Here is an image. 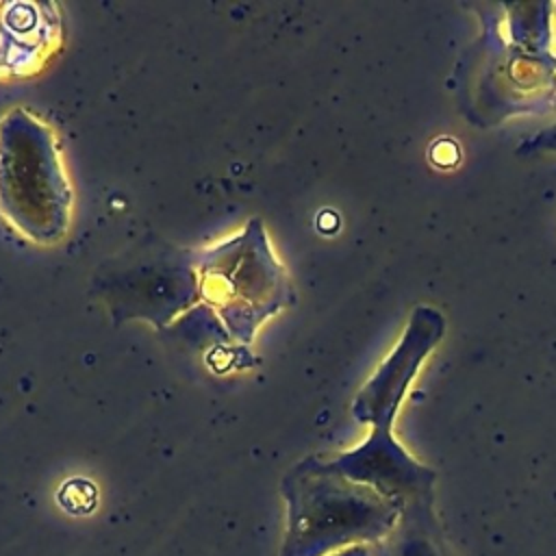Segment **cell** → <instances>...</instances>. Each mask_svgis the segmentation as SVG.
<instances>
[{
    "instance_id": "5b68a950",
    "label": "cell",
    "mask_w": 556,
    "mask_h": 556,
    "mask_svg": "<svg viewBox=\"0 0 556 556\" xmlns=\"http://www.w3.org/2000/svg\"><path fill=\"white\" fill-rule=\"evenodd\" d=\"M374 556H445L432 506L419 504L402 508L393 530L374 543Z\"/></svg>"
},
{
    "instance_id": "6da1fadb",
    "label": "cell",
    "mask_w": 556,
    "mask_h": 556,
    "mask_svg": "<svg viewBox=\"0 0 556 556\" xmlns=\"http://www.w3.org/2000/svg\"><path fill=\"white\" fill-rule=\"evenodd\" d=\"M70 189L46 126L13 111L0 124V211L35 241H54L67 224Z\"/></svg>"
},
{
    "instance_id": "7a4b0ae2",
    "label": "cell",
    "mask_w": 556,
    "mask_h": 556,
    "mask_svg": "<svg viewBox=\"0 0 556 556\" xmlns=\"http://www.w3.org/2000/svg\"><path fill=\"white\" fill-rule=\"evenodd\" d=\"M293 549L319 556L348 543H378L400 519L402 508L378 491L352 482L324 465L304 469L291 489Z\"/></svg>"
},
{
    "instance_id": "3957f363",
    "label": "cell",
    "mask_w": 556,
    "mask_h": 556,
    "mask_svg": "<svg viewBox=\"0 0 556 556\" xmlns=\"http://www.w3.org/2000/svg\"><path fill=\"white\" fill-rule=\"evenodd\" d=\"M200 289L219 311L232 334L250 339L254 328L287 302V278L274 258L258 219L206 252L200 261Z\"/></svg>"
},
{
    "instance_id": "277c9868",
    "label": "cell",
    "mask_w": 556,
    "mask_h": 556,
    "mask_svg": "<svg viewBox=\"0 0 556 556\" xmlns=\"http://www.w3.org/2000/svg\"><path fill=\"white\" fill-rule=\"evenodd\" d=\"M441 328L443 326L437 311H415L404 341L356 397L354 413L358 419L371 421L376 426L374 430H389L395 406L408 380L413 378L424 354L439 339Z\"/></svg>"
},
{
    "instance_id": "8992f818",
    "label": "cell",
    "mask_w": 556,
    "mask_h": 556,
    "mask_svg": "<svg viewBox=\"0 0 556 556\" xmlns=\"http://www.w3.org/2000/svg\"><path fill=\"white\" fill-rule=\"evenodd\" d=\"M339 556H374V547L354 545V547H350L348 552H343V554H339Z\"/></svg>"
}]
</instances>
